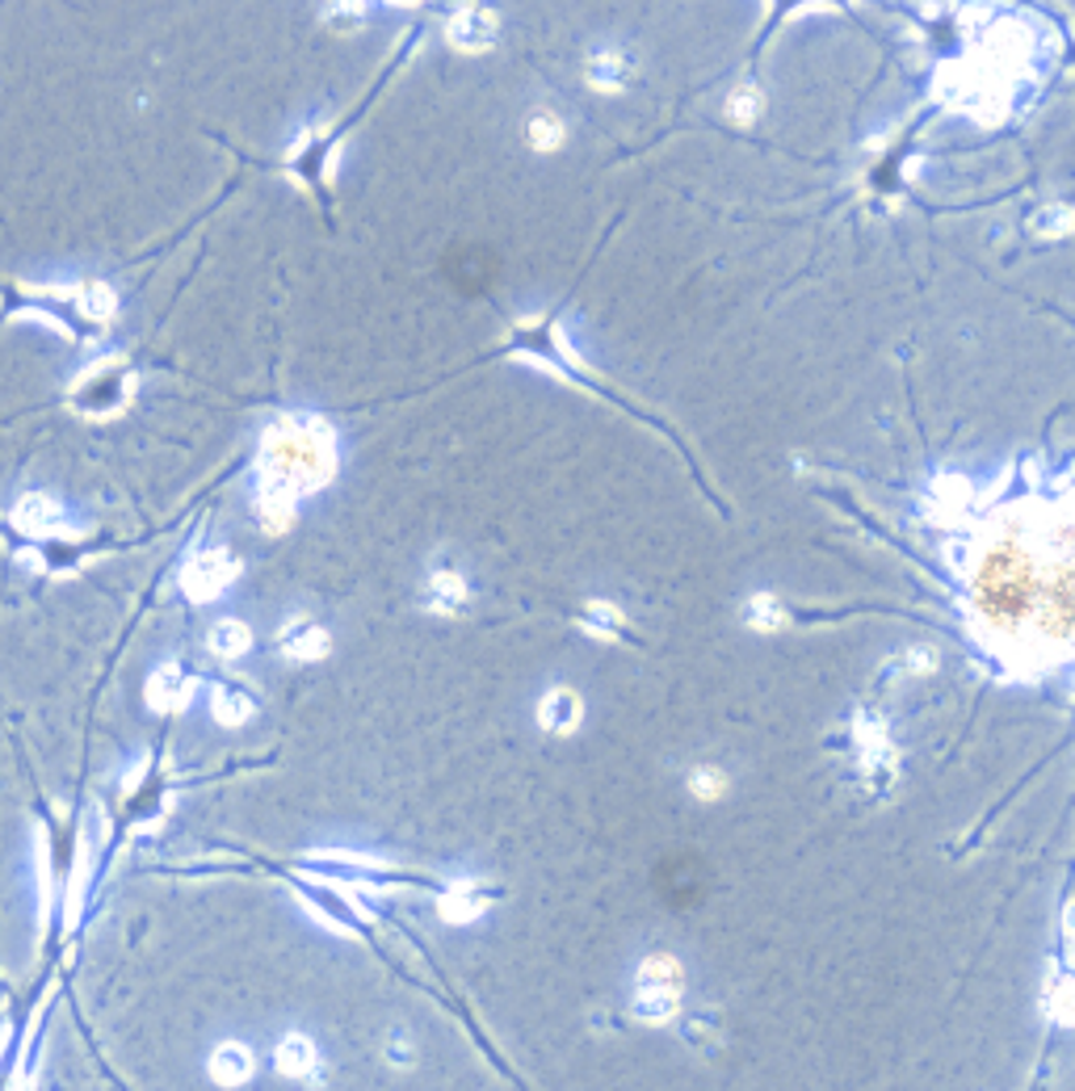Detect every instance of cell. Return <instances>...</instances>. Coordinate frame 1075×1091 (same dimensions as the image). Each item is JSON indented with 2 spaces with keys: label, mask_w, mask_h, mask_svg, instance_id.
I'll return each instance as SVG.
<instances>
[{
  "label": "cell",
  "mask_w": 1075,
  "mask_h": 1091,
  "mask_svg": "<svg viewBox=\"0 0 1075 1091\" xmlns=\"http://www.w3.org/2000/svg\"><path fill=\"white\" fill-rule=\"evenodd\" d=\"M337 475V433L316 412H286L261 437L253 504L298 508L303 496L319 491Z\"/></svg>",
  "instance_id": "6da1fadb"
},
{
  "label": "cell",
  "mask_w": 1075,
  "mask_h": 1091,
  "mask_svg": "<svg viewBox=\"0 0 1075 1091\" xmlns=\"http://www.w3.org/2000/svg\"><path fill=\"white\" fill-rule=\"evenodd\" d=\"M681 1007V965L676 957H643L634 970V1016L647 1025H668Z\"/></svg>",
  "instance_id": "7a4b0ae2"
},
{
  "label": "cell",
  "mask_w": 1075,
  "mask_h": 1091,
  "mask_svg": "<svg viewBox=\"0 0 1075 1091\" xmlns=\"http://www.w3.org/2000/svg\"><path fill=\"white\" fill-rule=\"evenodd\" d=\"M235 575H240V559H235L232 550L228 546H207V550H198V554L186 559L177 584H181V592L190 601L207 605L214 596H223V587L235 584Z\"/></svg>",
  "instance_id": "3957f363"
},
{
  "label": "cell",
  "mask_w": 1075,
  "mask_h": 1091,
  "mask_svg": "<svg viewBox=\"0 0 1075 1091\" xmlns=\"http://www.w3.org/2000/svg\"><path fill=\"white\" fill-rule=\"evenodd\" d=\"M853 748H857V769H862L865 785L870 790H883L886 781L895 776V748L886 739L883 718L857 713V722H853Z\"/></svg>",
  "instance_id": "277c9868"
},
{
  "label": "cell",
  "mask_w": 1075,
  "mask_h": 1091,
  "mask_svg": "<svg viewBox=\"0 0 1075 1091\" xmlns=\"http://www.w3.org/2000/svg\"><path fill=\"white\" fill-rule=\"evenodd\" d=\"M639 76V60H634L631 46H622V42H597L589 51V60H584V84H589L592 93H626Z\"/></svg>",
  "instance_id": "5b68a950"
},
{
  "label": "cell",
  "mask_w": 1075,
  "mask_h": 1091,
  "mask_svg": "<svg viewBox=\"0 0 1075 1091\" xmlns=\"http://www.w3.org/2000/svg\"><path fill=\"white\" fill-rule=\"evenodd\" d=\"M445 42L463 55H484L500 42V18L487 4H463L445 18Z\"/></svg>",
  "instance_id": "8992f818"
},
{
  "label": "cell",
  "mask_w": 1075,
  "mask_h": 1091,
  "mask_svg": "<svg viewBox=\"0 0 1075 1091\" xmlns=\"http://www.w3.org/2000/svg\"><path fill=\"white\" fill-rule=\"evenodd\" d=\"M421 605L429 613H438V617H454V613H463L471 605V580L463 575V566L445 563L442 554L429 563L424 571V584H421Z\"/></svg>",
  "instance_id": "52a82bcc"
},
{
  "label": "cell",
  "mask_w": 1075,
  "mask_h": 1091,
  "mask_svg": "<svg viewBox=\"0 0 1075 1091\" xmlns=\"http://www.w3.org/2000/svg\"><path fill=\"white\" fill-rule=\"evenodd\" d=\"M277 647L282 655L291 659V664H319L328 650H333V638H328V629L312 622L307 613H295V617H286V626L277 634Z\"/></svg>",
  "instance_id": "ba28073f"
},
{
  "label": "cell",
  "mask_w": 1075,
  "mask_h": 1091,
  "mask_svg": "<svg viewBox=\"0 0 1075 1091\" xmlns=\"http://www.w3.org/2000/svg\"><path fill=\"white\" fill-rule=\"evenodd\" d=\"M64 521H67L64 504L55 500V496H46V491H25L22 500L13 504V525L22 533H30V538H46V533H55Z\"/></svg>",
  "instance_id": "9c48e42d"
},
{
  "label": "cell",
  "mask_w": 1075,
  "mask_h": 1091,
  "mask_svg": "<svg viewBox=\"0 0 1075 1091\" xmlns=\"http://www.w3.org/2000/svg\"><path fill=\"white\" fill-rule=\"evenodd\" d=\"M580 718H584V706H580V697L563 685H555V689L542 692V701H538V727L550 734H571L580 727Z\"/></svg>",
  "instance_id": "30bf717a"
},
{
  "label": "cell",
  "mask_w": 1075,
  "mask_h": 1091,
  "mask_svg": "<svg viewBox=\"0 0 1075 1091\" xmlns=\"http://www.w3.org/2000/svg\"><path fill=\"white\" fill-rule=\"evenodd\" d=\"M190 676L177 668V664H160V668L148 676V706L156 713H169V710H181L186 701H190Z\"/></svg>",
  "instance_id": "8fae6325"
},
{
  "label": "cell",
  "mask_w": 1075,
  "mask_h": 1091,
  "mask_svg": "<svg viewBox=\"0 0 1075 1091\" xmlns=\"http://www.w3.org/2000/svg\"><path fill=\"white\" fill-rule=\"evenodd\" d=\"M526 144L538 156H550L568 144V118L555 109V105H534L526 114Z\"/></svg>",
  "instance_id": "7c38bea8"
},
{
  "label": "cell",
  "mask_w": 1075,
  "mask_h": 1091,
  "mask_svg": "<svg viewBox=\"0 0 1075 1091\" xmlns=\"http://www.w3.org/2000/svg\"><path fill=\"white\" fill-rule=\"evenodd\" d=\"M253 1049L244 1046V1041H223V1046L211 1053V1079L219 1088H240V1083H249L253 1079Z\"/></svg>",
  "instance_id": "4fadbf2b"
},
{
  "label": "cell",
  "mask_w": 1075,
  "mask_h": 1091,
  "mask_svg": "<svg viewBox=\"0 0 1075 1091\" xmlns=\"http://www.w3.org/2000/svg\"><path fill=\"white\" fill-rule=\"evenodd\" d=\"M492 899H496V894H492V890H484L479 881H471V878L454 881V886H450V890L442 894V915L450 923H471L475 915H484V907Z\"/></svg>",
  "instance_id": "5bb4252c"
},
{
  "label": "cell",
  "mask_w": 1075,
  "mask_h": 1091,
  "mask_svg": "<svg viewBox=\"0 0 1075 1091\" xmlns=\"http://www.w3.org/2000/svg\"><path fill=\"white\" fill-rule=\"evenodd\" d=\"M274 1058H277V1070H282V1074H291V1079H307V1074L319 1067L316 1041H312L307 1032H286V1037L277 1041Z\"/></svg>",
  "instance_id": "9a60e30c"
},
{
  "label": "cell",
  "mask_w": 1075,
  "mask_h": 1091,
  "mask_svg": "<svg viewBox=\"0 0 1075 1091\" xmlns=\"http://www.w3.org/2000/svg\"><path fill=\"white\" fill-rule=\"evenodd\" d=\"M744 622H748V629L773 634V629L786 626V608L778 605L773 592H752V596L744 601Z\"/></svg>",
  "instance_id": "2e32d148"
},
{
  "label": "cell",
  "mask_w": 1075,
  "mask_h": 1091,
  "mask_svg": "<svg viewBox=\"0 0 1075 1091\" xmlns=\"http://www.w3.org/2000/svg\"><path fill=\"white\" fill-rule=\"evenodd\" d=\"M723 114H727V123L736 126H757L760 114H765V97H760L757 84H739L727 93V102H723Z\"/></svg>",
  "instance_id": "e0dca14e"
},
{
  "label": "cell",
  "mask_w": 1075,
  "mask_h": 1091,
  "mask_svg": "<svg viewBox=\"0 0 1075 1091\" xmlns=\"http://www.w3.org/2000/svg\"><path fill=\"white\" fill-rule=\"evenodd\" d=\"M207 647H211L214 655H223V659H240L244 650L253 647V634H249V626H244V622L228 617V622H219V626L211 629Z\"/></svg>",
  "instance_id": "ac0fdd59"
},
{
  "label": "cell",
  "mask_w": 1075,
  "mask_h": 1091,
  "mask_svg": "<svg viewBox=\"0 0 1075 1091\" xmlns=\"http://www.w3.org/2000/svg\"><path fill=\"white\" fill-rule=\"evenodd\" d=\"M626 626V617H622V608L610 605V601H589L584 605V629L597 634V638H618Z\"/></svg>",
  "instance_id": "d6986e66"
},
{
  "label": "cell",
  "mask_w": 1075,
  "mask_h": 1091,
  "mask_svg": "<svg viewBox=\"0 0 1075 1091\" xmlns=\"http://www.w3.org/2000/svg\"><path fill=\"white\" fill-rule=\"evenodd\" d=\"M685 785H689V794L697 802H715V797L727 794V773L718 764H694L689 776H685Z\"/></svg>",
  "instance_id": "ffe728a7"
},
{
  "label": "cell",
  "mask_w": 1075,
  "mask_h": 1091,
  "mask_svg": "<svg viewBox=\"0 0 1075 1091\" xmlns=\"http://www.w3.org/2000/svg\"><path fill=\"white\" fill-rule=\"evenodd\" d=\"M211 713L223 722V727H240V722H249V718H253V701H249L244 692H235V689H214Z\"/></svg>",
  "instance_id": "44dd1931"
},
{
  "label": "cell",
  "mask_w": 1075,
  "mask_h": 1091,
  "mask_svg": "<svg viewBox=\"0 0 1075 1091\" xmlns=\"http://www.w3.org/2000/svg\"><path fill=\"white\" fill-rule=\"evenodd\" d=\"M899 671H911V676H928V671H937V647H928V643H916V647H907L899 655Z\"/></svg>",
  "instance_id": "7402d4cb"
},
{
  "label": "cell",
  "mask_w": 1075,
  "mask_h": 1091,
  "mask_svg": "<svg viewBox=\"0 0 1075 1091\" xmlns=\"http://www.w3.org/2000/svg\"><path fill=\"white\" fill-rule=\"evenodd\" d=\"M1033 231H1037V235H1067V231H1072V206L1042 210L1037 223H1033Z\"/></svg>",
  "instance_id": "603a6c76"
},
{
  "label": "cell",
  "mask_w": 1075,
  "mask_h": 1091,
  "mask_svg": "<svg viewBox=\"0 0 1075 1091\" xmlns=\"http://www.w3.org/2000/svg\"><path fill=\"white\" fill-rule=\"evenodd\" d=\"M81 307H85V315H93V319H106V315L114 311V294H109V286H85V290H81Z\"/></svg>",
  "instance_id": "cb8c5ba5"
},
{
  "label": "cell",
  "mask_w": 1075,
  "mask_h": 1091,
  "mask_svg": "<svg viewBox=\"0 0 1075 1091\" xmlns=\"http://www.w3.org/2000/svg\"><path fill=\"white\" fill-rule=\"evenodd\" d=\"M408 1053H412V1046H403V1037L396 1032V1037H391V1046H387V1058H391L396 1067H403V1062H408Z\"/></svg>",
  "instance_id": "d4e9b609"
}]
</instances>
